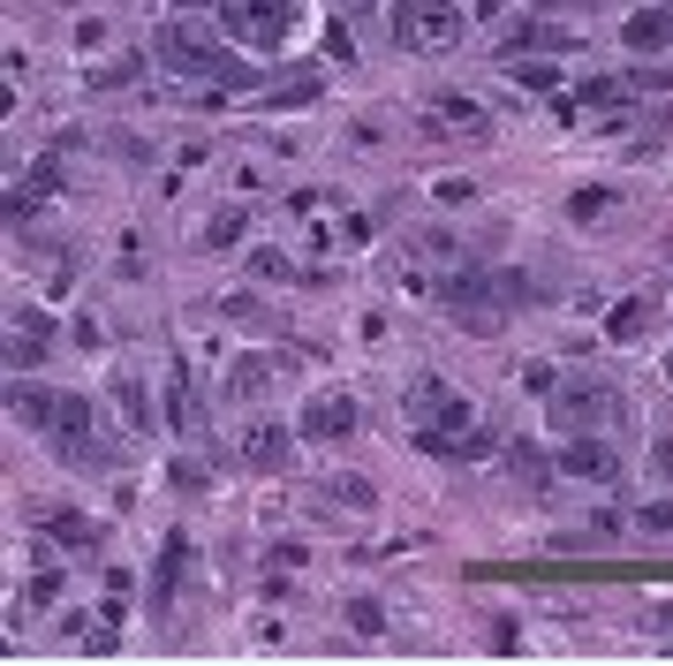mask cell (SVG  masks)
I'll list each match as a JSON object with an SVG mask.
<instances>
[{
  "instance_id": "cell-12",
  "label": "cell",
  "mask_w": 673,
  "mask_h": 666,
  "mask_svg": "<svg viewBox=\"0 0 673 666\" xmlns=\"http://www.w3.org/2000/svg\"><path fill=\"white\" fill-rule=\"evenodd\" d=\"M243 462L265 470V477H281V470L295 462V432L288 424H251V432H243Z\"/></svg>"
},
{
  "instance_id": "cell-7",
  "label": "cell",
  "mask_w": 673,
  "mask_h": 666,
  "mask_svg": "<svg viewBox=\"0 0 673 666\" xmlns=\"http://www.w3.org/2000/svg\"><path fill=\"white\" fill-rule=\"evenodd\" d=\"M409 424H431V432H462L469 424V402L462 386H447V379H409Z\"/></svg>"
},
{
  "instance_id": "cell-11",
  "label": "cell",
  "mask_w": 673,
  "mask_h": 666,
  "mask_svg": "<svg viewBox=\"0 0 673 666\" xmlns=\"http://www.w3.org/2000/svg\"><path fill=\"white\" fill-rule=\"evenodd\" d=\"M53 410H61V394H53V386H39L31 372H8V416H16V424L53 432Z\"/></svg>"
},
{
  "instance_id": "cell-13",
  "label": "cell",
  "mask_w": 673,
  "mask_h": 666,
  "mask_svg": "<svg viewBox=\"0 0 673 666\" xmlns=\"http://www.w3.org/2000/svg\"><path fill=\"white\" fill-rule=\"evenodd\" d=\"M568 31H560V23H514V31H507V39H492V53H500V61H530V53H568Z\"/></svg>"
},
{
  "instance_id": "cell-17",
  "label": "cell",
  "mask_w": 673,
  "mask_h": 666,
  "mask_svg": "<svg viewBox=\"0 0 673 666\" xmlns=\"http://www.w3.org/2000/svg\"><path fill=\"white\" fill-rule=\"evenodd\" d=\"M643 333H651V295H621V303L605 311V341L629 349V341H643Z\"/></svg>"
},
{
  "instance_id": "cell-5",
  "label": "cell",
  "mask_w": 673,
  "mask_h": 666,
  "mask_svg": "<svg viewBox=\"0 0 673 666\" xmlns=\"http://www.w3.org/2000/svg\"><path fill=\"white\" fill-rule=\"evenodd\" d=\"M621 394L613 386H575V394H552V432L568 440V432H605V424H621Z\"/></svg>"
},
{
  "instance_id": "cell-35",
  "label": "cell",
  "mask_w": 673,
  "mask_h": 666,
  "mask_svg": "<svg viewBox=\"0 0 673 666\" xmlns=\"http://www.w3.org/2000/svg\"><path fill=\"white\" fill-rule=\"evenodd\" d=\"M522 386H530V394H560V372H552V364H522Z\"/></svg>"
},
{
  "instance_id": "cell-28",
  "label": "cell",
  "mask_w": 673,
  "mask_h": 666,
  "mask_svg": "<svg viewBox=\"0 0 673 666\" xmlns=\"http://www.w3.org/2000/svg\"><path fill=\"white\" fill-rule=\"evenodd\" d=\"M265 379H273V364H257V356H235V372H227V394H235V402H251Z\"/></svg>"
},
{
  "instance_id": "cell-24",
  "label": "cell",
  "mask_w": 673,
  "mask_h": 666,
  "mask_svg": "<svg viewBox=\"0 0 673 666\" xmlns=\"http://www.w3.org/2000/svg\"><path fill=\"white\" fill-rule=\"evenodd\" d=\"M507 69H514V83H522V91H560V61H552V53H530V61H507Z\"/></svg>"
},
{
  "instance_id": "cell-16",
  "label": "cell",
  "mask_w": 673,
  "mask_h": 666,
  "mask_svg": "<svg viewBox=\"0 0 673 666\" xmlns=\"http://www.w3.org/2000/svg\"><path fill=\"white\" fill-rule=\"evenodd\" d=\"M621 46H629V53H666L673 46V8H643V16H629V23H621Z\"/></svg>"
},
{
  "instance_id": "cell-41",
  "label": "cell",
  "mask_w": 673,
  "mask_h": 666,
  "mask_svg": "<svg viewBox=\"0 0 673 666\" xmlns=\"http://www.w3.org/2000/svg\"><path fill=\"white\" fill-rule=\"evenodd\" d=\"M659 628H666V636H673V598H666V606H659Z\"/></svg>"
},
{
  "instance_id": "cell-44",
  "label": "cell",
  "mask_w": 673,
  "mask_h": 666,
  "mask_svg": "<svg viewBox=\"0 0 673 666\" xmlns=\"http://www.w3.org/2000/svg\"><path fill=\"white\" fill-rule=\"evenodd\" d=\"M666 8H673V0H666Z\"/></svg>"
},
{
  "instance_id": "cell-33",
  "label": "cell",
  "mask_w": 673,
  "mask_h": 666,
  "mask_svg": "<svg viewBox=\"0 0 673 666\" xmlns=\"http://www.w3.org/2000/svg\"><path fill=\"white\" fill-rule=\"evenodd\" d=\"M485 636H492V652H500V659H514V652H522V622H514V614H492V628H485Z\"/></svg>"
},
{
  "instance_id": "cell-1",
  "label": "cell",
  "mask_w": 673,
  "mask_h": 666,
  "mask_svg": "<svg viewBox=\"0 0 673 666\" xmlns=\"http://www.w3.org/2000/svg\"><path fill=\"white\" fill-rule=\"evenodd\" d=\"M152 53L167 61L174 77H190V83H212V91H257L251 61H235L220 39L190 31V23H160V31H152Z\"/></svg>"
},
{
  "instance_id": "cell-29",
  "label": "cell",
  "mask_w": 673,
  "mask_h": 666,
  "mask_svg": "<svg viewBox=\"0 0 673 666\" xmlns=\"http://www.w3.org/2000/svg\"><path fill=\"white\" fill-rule=\"evenodd\" d=\"M575 99H583V107H613V99H629V77H583Z\"/></svg>"
},
{
  "instance_id": "cell-34",
  "label": "cell",
  "mask_w": 673,
  "mask_h": 666,
  "mask_svg": "<svg viewBox=\"0 0 673 666\" xmlns=\"http://www.w3.org/2000/svg\"><path fill=\"white\" fill-rule=\"evenodd\" d=\"M635 531H643V538H673V500H651V507L635 515Z\"/></svg>"
},
{
  "instance_id": "cell-40",
  "label": "cell",
  "mask_w": 673,
  "mask_h": 666,
  "mask_svg": "<svg viewBox=\"0 0 673 666\" xmlns=\"http://www.w3.org/2000/svg\"><path fill=\"white\" fill-rule=\"evenodd\" d=\"M477 16H507V0H477Z\"/></svg>"
},
{
  "instance_id": "cell-30",
  "label": "cell",
  "mask_w": 673,
  "mask_h": 666,
  "mask_svg": "<svg viewBox=\"0 0 673 666\" xmlns=\"http://www.w3.org/2000/svg\"><path fill=\"white\" fill-rule=\"evenodd\" d=\"M295 265H288V250H273V243H257L251 250V281H288Z\"/></svg>"
},
{
  "instance_id": "cell-26",
  "label": "cell",
  "mask_w": 673,
  "mask_h": 666,
  "mask_svg": "<svg viewBox=\"0 0 673 666\" xmlns=\"http://www.w3.org/2000/svg\"><path fill=\"white\" fill-rule=\"evenodd\" d=\"M348 628H356V636H386V606L371 598V591H356V598H348Z\"/></svg>"
},
{
  "instance_id": "cell-15",
  "label": "cell",
  "mask_w": 673,
  "mask_h": 666,
  "mask_svg": "<svg viewBox=\"0 0 673 666\" xmlns=\"http://www.w3.org/2000/svg\"><path fill=\"white\" fill-rule=\"evenodd\" d=\"M182 576H190V531H167V545H160V568H152V606H167L174 591H182Z\"/></svg>"
},
{
  "instance_id": "cell-19",
  "label": "cell",
  "mask_w": 673,
  "mask_h": 666,
  "mask_svg": "<svg viewBox=\"0 0 673 666\" xmlns=\"http://www.w3.org/2000/svg\"><path fill=\"white\" fill-rule=\"evenodd\" d=\"M45 538L69 545V553H99V531H91L84 515H69V507H61V515H45Z\"/></svg>"
},
{
  "instance_id": "cell-21",
  "label": "cell",
  "mask_w": 673,
  "mask_h": 666,
  "mask_svg": "<svg viewBox=\"0 0 673 666\" xmlns=\"http://www.w3.org/2000/svg\"><path fill=\"white\" fill-rule=\"evenodd\" d=\"M507 470H514L522 485H545L560 462H545V447H530V440H507Z\"/></svg>"
},
{
  "instance_id": "cell-39",
  "label": "cell",
  "mask_w": 673,
  "mask_h": 666,
  "mask_svg": "<svg viewBox=\"0 0 673 666\" xmlns=\"http://www.w3.org/2000/svg\"><path fill=\"white\" fill-rule=\"evenodd\" d=\"M69 333H77V349H106V341H99V319H91V311H77V326H69Z\"/></svg>"
},
{
  "instance_id": "cell-8",
  "label": "cell",
  "mask_w": 673,
  "mask_h": 666,
  "mask_svg": "<svg viewBox=\"0 0 673 666\" xmlns=\"http://www.w3.org/2000/svg\"><path fill=\"white\" fill-rule=\"evenodd\" d=\"M356 424H364V410L356 402H340V394H318V402H303V416H295V432L303 440H356Z\"/></svg>"
},
{
  "instance_id": "cell-23",
  "label": "cell",
  "mask_w": 673,
  "mask_h": 666,
  "mask_svg": "<svg viewBox=\"0 0 673 666\" xmlns=\"http://www.w3.org/2000/svg\"><path fill=\"white\" fill-rule=\"evenodd\" d=\"M190 416H197V410H190V364L174 356V364H167V424H174V432H190Z\"/></svg>"
},
{
  "instance_id": "cell-36",
  "label": "cell",
  "mask_w": 673,
  "mask_h": 666,
  "mask_svg": "<svg viewBox=\"0 0 673 666\" xmlns=\"http://www.w3.org/2000/svg\"><path fill=\"white\" fill-rule=\"evenodd\" d=\"M651 477L673 485V440H651Z\"/></svg>"
},
{
  "instance_id": "cell-31",
  "label": "cell",
  "mask_w": 673,
  "mask_h": 666,
  "mask_svg": "<svg viewBox=\"0 0 673 666\" xmlns=\"http://www.w3.org/2000/svg\"><path fill=\"white\" fill-rule=\"evenodd\" d=\"M23 190H31V198H53V190H61V160H31V174H23Z\"/></svg>"
},
{
  "instance_id": "cell-43",
  "label": "cell",
  "mask_w": 673,
  "mask_h": 666,
  "mask_svg": "<svg viewBox=\"0 0 673 666\" xmlns=\"http://www.w3.org/2000/svg\"><path fill=\"white\" fill-rule=\"evenodd\" d=\"M666 379H673V356H666Z\"/></svg>"
},
{
  "instance_id": "cell-10",
  "label": "cell",
  "mask_w": 673,
  "mask_h": 666,
  "mask_svg": "<svg viewBox=\"0 0 673 666\" xmlns=\"http://www.w3.org/2000/svg\"><path fill=\"white\" fill-rule=\"evenodd\" d=\"M318 99H326V69H318V61H310V69H288L281 83H265V91H257V107H265V114H295V107H318Z\"/></svg>"
},
{
  "instance_id": "cell-37",
  "label": "cell",
  "mask_w": 673,
  "mask_h": 666,
  "mask_svg": "<svg viewBox=\"0 0 673 666\" xmlns=\"http://www.w3.org/2000/svg\"><path fill=\"white\" fill-rule=\"evenodd\" d=\"M53 598H61V576H53V568H45V576H31V606H53Z\"/></svg>"
},
{
  "instance_id": "cell-18",
  "label": "cell",
  "mask_w": 673,
  "mask_h": 666,
  "mask_svg": "<svg viewBox=\"0 0 673 666\" xmlns=\"http://www.w3.org/2000/svg\"><path fill=\"white\" fill-rule=\"evenodd\" d=\"M485 129V107L469 99V91H431V129Z\"/></svg>"
},
{
  "instance_id": "cell-4",
  "label": "cell",
  "mask_w": 673,
  "mask_h": 666,
  "mask_svg": "<svg viewBox=\"0 0 673 666\" xmlns=\"http://www.w3.org/2000/svg\"><path fill=\"white\" fill-rule=\"evenodd\" d=\"M431 295H439L462 326H477V333L500 326V281H492V273H447V281H431Z\"/></svg>"
},
{
  "instance_id": "cell-3",
  "label": "cell",
  "mask_w": 673,
  "mask_h": 666,
  "mask_svg": "<svg viewBox=\"0 0 673 666\" xmlns=\"http://www.w3.org/2000/svg\"><path fill=\"white\" fill-rule=\"evenodd\" d=\"M220 23H227V39L235 46L273 53V46L288 39V0H220Z\"/></svg>"
},
{
  "instance_id": "cell-6",
  "label": "cell",
  "mask_w": 673,
  "mask_h": 666,
  "mask_svg": "<svg viewBox=\"0 0 673 666\" xmlns=\"http://www.w3.org/2000/svg\"><path fill=\"white\" fill-rule=\"evenodd\" d=\"M552 462H560V477H575V485H613V477H621V455H613L605 432H568Z\"/></svg>"
},
{
  "instance_id": "cell-27",
  "label": "cell",
  "mask_w": 673,
  "mask_h": 666,
  "mask_svg": "<svg viewBox=\"0 0 673 666\" xmlns=\"http://www.w3.org/2000/svg\"><path fill=\"white\" fill-rule=\"evenodd\" d=\"M114 394H122V416H129V424H136V432H152V424H160V410H152V394H144L136 379H122Z\"/></svg>"
},
{
  "instance_id": "cell-9",
  "label": "cell",
  "mask_w": 673,
  "mask_h": 666,
  "mask_svg": "<svg viewBox=\"0 0 673 666\" xmlns=\"http://www.w3.org/2000/svg\"><path fill=\"white\" fill-rule=\"evenodd\" d=\"M53 447H61V455H77V462H91V470H99V447H91V402L84 394H61V410H53Z\"/></svg>"
},
{
  "instance_id": "cell-32",
  "label": "cell",
  "mask_w": 673,
  "mask_h": 666,
  "mask_svg": "<svg viewBox=\"0 0 673 666\" xmlns=\"http://www.w3.org/2000/svg\"><path fill=\"white\" fill-rule=\"evenodd\" d=\"M326 500H340V507H371V485H364V477H326Z\"/></svg>"
},
{
  "instance_id": "cell-2",
  "label": "cell",
  "mask_w": 673,
  "mask_h": 666,
  "mask_svg": "<svg viewBox=\"0 0 673 666\" xmlns=\"http://www.w3.org/2000/svg\"><path fill=\"white\" fill-rule=\"evenodd\" d=\"M386 31H394L401 53H455V46L469 39V16L455 0H401Z\"/></svg>"
},
{
  "instance_id": "cell-38",
  "label": "cell",
  "mask_w": 673,
  "mask_h": 666,
  "mask_svg": "<svg viewBox=\"0 0 673 666\" xmlns=\"http://www.w3.org/2000/svg\"><path fill=\"white\" fill-rule=\"evenodd\" d=\"M326 53H334V61H356V39H348V23H334V31H326Z\"/></svg>"
},
{
  "instance_id": "cell-20",
  "label": "cell",
  "mask_w": 673,
  "mask_h": 666,
  "mask_svg": "<svg viewBox=\"0 0 673 666\" xmlns=\"http://www.w3.org/2000/svg\"><path fill=\"white\" fill-rule=\"evenodd\" d=\"M45 349H53L45 333H31V326H8V372H39V364H45Z\"/></svg>"
},
{
  "instance_id": "cell-25",
  "label": "cell",
  "mask_w": 673,
  "mask_h": 666,
  "mask_svg": "<svg viewBox=\"0 0 673 666\" xmlns=\"http://www.w3.org/2000/svg\"><path fill=\"white\" fill-rule=\"evenodd\" d=\"M613 205H621L613 190H575V198H568V220H575V228H598Z\"/></svg>"
},
{
  "instance_id": "cell-42",
  "label": "cell",
  "mask_w": 673,
  "mask_h": 666,
  "mask_svg": "<svg viewBox=\"0 0 673 666\" xmlns=\"http://www.w3.org/2000/svg\"><path fill=\"white\" fill-rule=\"evenodd\" d=\"M174 8H220V0H174Z\"/></svg>"
},
{
  "instance_id": "cell-22",
  "label": "cell",
  "mask_w": 673,
  "mask_h": 666,
  "mask_svg": "<svg viewBox=\"0 0 673 666\" xmlns=\"http://www.w3.org/2000/svg\"><path fill=\"white\" fill-rule=\"evenodd\" d=\"M243 235H251V212H243V205H220V212L205 220V243H212V250H235Z\"/></svg>"
},
{
  "instance_id": "cell-14",
  "label": "cell",
  "mask_w": 673,
  "mask_h": 666,
  "mask_svg": "<svg viewBox=\"0 0 673 666\" xmlns=\"http://www.w3.org/2000/svg\"><path fill=\"white\" fill-rule=\"evenodd\" d=\"M417 447L424 455H439V462H485L492 455L485 432H431V424H417Z\"/></svg>"
}]
</instances>
